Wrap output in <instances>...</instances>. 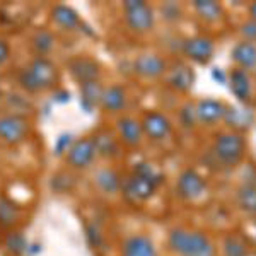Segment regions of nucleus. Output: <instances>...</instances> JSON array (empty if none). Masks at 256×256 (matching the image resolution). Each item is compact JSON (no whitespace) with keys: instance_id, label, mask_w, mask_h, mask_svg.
<instances>
[{"instance_id":"obj_1","label":"nucleus","mask_w":256,"mask_h":256,"mask_svg":"<svg viewBox=\"0 0 256 256\" xmlns=\"http://www.w3.org/2000/svg\"><path fill=\"white\" fill-rule=\"evenodd\" d=\"M168 244L178 256H216V248L208 236L198 230H188L183 227L169 230Z\"/></svg>"},{"instance_id":"obj_2","label":"nucleus","mask_w":256,"mask_h":256,"mask_svg":"<svg viewBox=\"0 0 256 256\" xmlns=\"http://www.w3.org/2000/svg\"><path fill=\"white\" fill-rule=\"evenodd\" d=\"M58 82V70L46 56H38L30 64V67L20 70L19 84L28 92H40V90L52 89Z\"/></svg>"},{"instance_id":"obj_3","label":"nucleus","mask_w":256,"mask_h":256,"mask_svg":"<svg viewBox=\"0 0 256 256\" xmlns=\"http://www.w3.org/2000/svg\"><path fill=\"white\" fill-rule=\"evenodd\" d=\"M212 152L218 162L224 164V166H238L242 160V158H244L246 152L244 138L239 134H234V132L220 134L216 137Z\"/></svg>"},{"instance_id":"obj_4","label":"nucleus","mask_w":256,"mask_h":256,"mask_svg":"<svg viewBox=\"0 0 256 256\" xmlns=\"http://www.w3.org/2000/svg\"><path fill=\"white\" fill-rule=\"evenodd\" d=\"M123 10L128 28L135 32H147L154 28V10L144 0H126Z\"/></svg>"},{"instance_id":"obj_5","label":"nucleus","mask_w":256,"mask_h":256,"mask_svg":"<svg viewBox=\"0 0 256 256\" xmlns=\"http://www.w3.org/2000/svg\"><path fill=\"white\" fill-rule=\"evenodd\" d=\"M30 134V122L20 114L0 116V140L9 146H18Z\"/></svg>"},{"instance_id":"obj_6","label":"nucleus","mask_w":256,"mask_h":256,"mask_svg":"<svg viewBox=\"0 0 256 256\" xmlns=\"http://www.w3.org/2000/svg\"><path fill=\"white\" fill-rule=\"evenodd\" d=\"M176 192L183 200L195 202L198 198H202L207 192V183L195 169H184L178 178L176 183Z\"/></svg>"},{"instance_id":"obj_7","label":"nucleus","mask_w":256,"mask_h":256,"mask_svg":"<svg viewBox=\"0 0 256 256\" xmlns=\"http://www.w3.org/2000/svg\"><path fill=\"white\" fill-rule=\"evenodd\" d=\"M156 190H158L156 184H152L150 181L134 174V172L130 176H126L125 180H122V193L132 204L147 202L156 193Z\"/></svg>"},{"instance_id":"obj_8","label":"nucleus","mask_w":256,"mask_h":256,"mask_svg":"<svg viewBox=\"0 0 256 256\" xmlns=\"http://www.w3.org/2000/svg\"><path fill=\"white\" fill-rule=\"evenodd\" d=\"M65 158H67L68 166H72L74 169H86L90 166V162L96 158V147H94L92 138L86 137L74 140Z\"/></svg>"},{"instance_id":"obj_9","label":"nucleus","mask_w":256,"mask_h":256,"mask_svg":"<svg viewBox=\"0 0 256 256\" xmlns=\"http://www.w3.org/2000/svg\"><path fill=\"white\" fill-rule=\"evenodd\" d=\"M181 50L192 62L207 65L214 56V41L205 36H193L183 41Z\"/></svg>"},{"instance_id":"obj_10","label":"nucleus","mask_w":256,"mask_h":256,"mask_svg":"<svg viewBox=\"0 0 256 256\" xmlns=\"http://www.w3.org/2000/svg\"><path fill=\"white\" fill-rule=\"evenodd\" d=\"M140 125H142L144 135H147L150 140H164L172 132L171 122L162 113H158V111H150V113L144 114Z\"/></svg>"},{"instance_id":"obj_11","label":"nucleus","mask_w":256,"mask_h":256,"mask_svg":"<svg viewBox=\"0 0 256 256\" xmlns=\"http://www.w3.org/2000/svg\"><path fill=\"white\" fill-rule=\"evenodd\" d=\"M68 70L72 77L79 84H86L90 80H98L99 76V65L96 60L89 58V56H77V58L68 62Z\"/></svg>"},{"instance_id":"obj_12","label":"nucleus","mask_w":256,"mask_h":256,"mask_svg":"<svg viewBox=\"0 0 256 256\" xmlns=\"http://www.w3.org/2000/svg\"><path fill=\"white\" fill-rule=\"evenodd\" d=\"M227 84H229L230 92L239 102H250L251 96H253V86H251V79L248 72L241 68H234L227 77Z\"/></svg>"},{"instance_id":"obj_13","label":"nucleus","mask_w":256,"mask_h":256,"mask_svg":"<svg viewBox=\"0 0 256 256\" xmlns=\"http://www.w3.org/2000/svg\"><path fill=\"white\" fill-rule=\"evenodd\" d=\"M122 256H158V250L148 236L135 234L123 241Z\"/></svg>"},{"instance_id":"obj_14","label":"nucleus","mask_w":256,"mask_h":256,"mask_svg":"<svg viewBox=\"0 0 256 256\" xmlns=\"http://www.w3.org/2000/svg\"><path fill=\"white\" fill-rule=\"evenodd\" d=\"M168 86L172 88L174 90H180V92H186L193 88L195 84V72H193L192 67L184 64H176L174 67L168 72Z\"/></svg>"},{"instance_id":"obj_15","label":"nucleus","mask_w":256,"mask_h":256,"mask_svg":"<svg viewBox=\"0 0 256 256\" xmlns=\"http://www.w3.org/2000/svg\"><path fill=\"white\" fill-rule=\"evenodd\" d=\"M134 70L146 79H156L166 72V62L158 55H140L134 62Z\"/></svg>"},{"instance_id":"obj_16","label":"nucleus","mask_w":256,"mask_h":256,"mask_svg":"<svg viewBox=\"0 0 256 256\" xmlns=\"http://www.w3.org/2000/svg\"><path fill=\"white\" fill-rule=\"evenodd\" d=\"M195 113H196V120L200 123L214 125L218 120L224 118L226 106H224V102L217 101V99H202L196 104Z\"/></svg>"},{"instance_id":"obj_17","label":"nucleus","mask_w":256,"mask_h":256,"mask_svg":"<svg viewBox=\"0 0 256 256\" xmlns=\"http://www.w3.org/2000/svg\"><path fill=\"white\" fill-rule=\"evenodd\" d=\"M116 128H118V134H120L122 142L126 144V146H130V147L138 146L140 140H142V137H144L140 122L135 118H132V116L120 118L118 123H116Z\"/></svg>"},{"instance_id":"obj_18","label":"nucleus","mask_w":256,"mask_h":256,"mask_svg":"<svg viewBox=\"0 0 256 256\" xmlns=\"http://www.w3.org/2000/svg\"><path fill=\"white\" fill-rule=\"evenodd\" d=\"M232 60L238 64V68L244 70H254L256 68V43L251 41H239L236 46L230 52Z\"/></svg>"},{"instance_id":"obj_19","label":"nucleus","mask_w":256,"mask_h":256,"mask_svg":"<svg viewBox=\"0 0 256 256\" xmlns=\"http://www.w3.org/2000/svg\"><path fill=\"white\" fill-rule=\"evenodd\" d=\"M222 120L227 123V126L234 128V130H246L253 125L254 114L251 110L241 108V106H226V113Z\"/></svg>"},{"instance_id":"obj_20","label":"nucleus","mask_w":256,"mask_h":256,"mask_svg":"<svg viewBox=\"0 0 256 256\" xmlns=\"http://www.w3.org/2000/svg\"><path fill=\"white\" fill-rule=\"evenodd\" d=\"M102 92H104V88L99 84V80H90L86 82V84H80V106L88 113H92L94 106L101 104Z\"/></svg>"},{"instance_id":"obj_21","label":"nucleus","mask_w":256,"mask_h":256,"mask_svg":"<svg viewBox=\"0 0 256 256\" xmlns=\"http://www.w3.org/2000/svg\"><path fill=\"white\" fill-rule=\"evenodd\" d=\"M94 183L98 184V188L101 192H104L106 195H113L122 190V178L114 169L111 168H102L94 174Z\"/></svg>"},{"instance_id":"obj_22","label":"nucleus","mask_w":256,"mask_h":256,"mask_svg":"<svg viewBox=\"0 0 256 256\" xmlns=\"http://www.w3.org/2000/svg\"><path fill=\"white\" fill-rule=\"evenodd\" d=\"M236 202L242 212L256 216V181H244L238 188Z\"/></svg>"},{"instance_id":"obj_23","label":"nucleus","mask_w":256,"mask_h":256,"mask_svg":"<svg viewBox=\"0 0 256 256\" xmlns=\"http://www.w3.org/2000/svg\"><path fill=\"white\" fill-rule=\"evenodd\" d=\"M94 147H96V156H102V158H116L120 154L118 142L114 135L110 130H99L92 138Z\"/></svg>"},{"instance_id":"obj_24","label":"nucleus","mask_w":256,"mask_h":256,"mask_svg":"<svg viewBox=\"0 0 256 256\" xmlns=\"http://www.w3.org/2000/svg\"><path fill=\"white\" fill-rule=\"evenodd\" d=\"M101 106H102V110L110 111V113L122 111L126 106L125 89L120 88V86H111V88L104 89V92H102V99H101Z\"/></svg>"},{"instance_id":"obj_25","label":"nucleus","mask_w":256,"mask_h":256,"mask_svg":"<svg viewBox=\"0 0 256 256\" xmlns=\"http://www.w3.org/2000/svg\"><path fill=\"white\" fill-rule=\"evenodd\" d=\"M52 19L64 30H76L80 26V18L72 7L68 6H55L52 9Z\"/></svg>"},{"instance_id":"obj_26","label":"nucleus","mask_w":256,"mask_h":256,"mask_svg":"<svg viewBox=\"0 0 256 256\" xmlns=\"http://www.w3.org/2000/svg\"><path fill=\"white\" fill-rule=\"evenodd\" d=\"M22 217V212L10 198L7 196H0V227H6L10 229L14 227Z\"/></svg>"},{"instance_id":"obj_27","label":"nucleus","mask_w":256,"mask_h":256,"mask_svg":"<svg viewBox=\"0 0 256 256\" xmlns=\"http://www.w3.org/2000/svg\"><path fill=\"white\" fill-rule=\"evenodd\" d=\"M193 7L198 12V16L207 22H217L222 18V6L214 0H195Z\"/></svg>"},{"instance_id":"obj_28","label":"nucleus","mask_w":256,"mask_h":256,"mask_svg":"<svg viewBox=\"0 0 256 256\" xmlns=\"http://www.w3.org/2000/svg\"><path fill=\"white\" fill-rule=\"evenodd\" d=\"M222 253L224 256H248V246L236 234H229L222 242Z\"/></svg>"},{"instance_id":"obj_29","label":"nucleus","mask_w":256,"mask_h":256,"mask_svg":"<svg viewBox=\"0 0 256 256\" xmlns=\"http://www.w3.org/2000/svg\"><path fill=\"white\" fill-rule=\"evenodd\" d=\"M132 172L140 178H144V180L150 181V183L156 184V186H159V184L164 181V174L160 171H158L150 162H137L134 166V171Z\"/></svg>"},{"instance_id":"obj_30","label":"nucleus","mask_w":256,"mask_h":256,"mask_svg":"<svg viewBox=\"0 0 256 256\" xmlns=\"http://www.w3.org/2000/svg\"><path fill=\"white\" fill-rule=\"evenodd\" d=\"M53 44H55V38L53 34L46 30H40L32 36V48L38 53L40 56H44L46 53H50L53 50Z\"/></svg>"},{"instance_id":"obj_31","label":"nucleus","mask_w":256,"mask_h":256,"mask_svg":"<svg viewBox=\"0 0 256 256\" xmlns=\"http://www.w3.org/2000/svg\"><path fill=\"white\" fill-rule=\"evenodd\" d=\"M28 246H30V242L26 241L24 234L19 232V230H12V232H9L6 236V248L12 254L20 256V254L28 253Z\"/></svg>"},{"instance_id":"obj_32","label":"nucleus","mask_w":256,"mask_h":256,"mask_svg":"<svg viewBox=\"0 0 256 256\" xmlns=\"http://www.w3.org/2000/svg\"><path fill=\"white\" fill-rule=\"evenodd\" d=\"M74 144V137L72 134H62L58 138L55 140V146H53V154L56 156V158H60V156H67L68 148L72 147Z\"/></svg>"},{"instance_id":"obj_33","label":"nucleus","mask_w":256,"mask_h":256,"mask_svg":"<svg viewBox=\"0 0 256 256\" xmlns=\"http://www.w3.org/2000/svg\"><path fill=\"white\" fill-rule=\"evenodd\" d=\"M180 120H181V123H183L184 126H188V128L195 125V122H198L196 113H195V106H193V104H184L183 108H181Z\"/></svg>"},{"instance_id":"obj_34","label":"nucleus","mask_w":256,"mask_h":256,"mask_svg":"<svg viewBox=\"0 0 256 256\" xmlns=\"http://www.w3.org/2000/svg\"><path fill=\"white\" fill-rule=\"evenodd\" d=\"M86 232H88L86 236H88V241H89L90 246L98 248V246L102 244V234H101V230H99L98 226H94V224L88 226L86 227Z\"/></svg>"},{"instance_id":"obj_35","label":"nucleus","mask_w":256,"mask_h":256,"mask_svg":"<svg viewBox=\"0 0 256 256\" xmlns=\"http://www.w3.org/2000/svg\"><path fill=\"white\" fill-rule=\"evenodd\" d=\"M242 36H244V41H251L254 43L256 41V22L254 20H246L244 24H241V30H239Z\"/></svg>"},{"instance_id":"obj_36","label":"nucleus","mask_w":256,"mask_h":256,"mask_svg":"<svg viewBox=\"0 0 256 256\" xmlns=\"http://www.w3.org/2000/svg\"><path fill=\"white\" fill-rule=\"evenodd\" d=\"M162 18H166L168 20H176L180 19V7L176 4L169 2L162 7Z\"/></svg>"},{"instance_id":"obj_37","label":"nucleus","mask_w":256,"mask_h":256,"mask_svg":"<svg viewBox=\"0 0 256 256\" xmlns=\"http://www.w3.org/2000/svg\"><path fill=\"white\" fill-rule=\"evenodd\" d=\"M10 56V46L6 40H0V65H4Z\"/></svg>"},{"instance_id":"obj_38","label":"nucleus","mask_w":256,"mask_h":256,"mask_svg":"<svg viewBox=\"0 0 256 256\" xmlns=\"http://www.w3.org/2000/svg\"><path fill=\"white\" fill-rule=\"evenodd\" d=\"M227 77L229 76H227L222 68H214L212 70V79L216 82H218V84H227Z\"/></svg>"},{"instance_id":"obj_39","label":"nucleus","mask_w":256,"mask_h":256,"mask_svg":"<svg viewBox=\"0 0 256 256\" xmlns=\"http://www.w3.org/2000/svg\"><path fill=\"white\" fill-rule=\"evenodd\" d=\"M55 99L58 102H67L70 99V92H67V90H58V92H55Z\"/></svg>"},{"instance_id":"obj_40","label":"nucleus","mask_w":256,"mask_h":256,"mask_svg":"<svg viewBox=\"0 0 256 256\" xmlns=\"http://www.w3.org/2000/svg\"><path fill=\"white\" fill-rule=\"evenodd\" d=\"M250 16H251V20H254L256 22V2H253L250 6Z\"/></svg>"}]
</instances>
